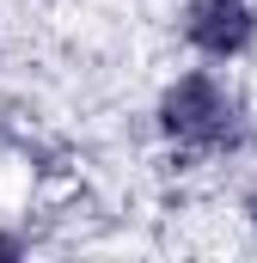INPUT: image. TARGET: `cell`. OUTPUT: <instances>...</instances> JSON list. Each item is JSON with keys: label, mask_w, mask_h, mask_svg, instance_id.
I'll return each mask as SVG.
<instances>
[{"label": "cell", "mask_w": 257, "mask_h": 263, "mask_svg": "<svg viewBox=\"0 0 257 263\" xmlns=\"http://www.w3.org/2000/svg\"><path fill=\"white\" fill-rule=\"evenodd\" d=\"M159 135H166V147L172 153H184V159H221V153H233V147H245V104H239V92L221 80V73H178L166 92H159Z\"/></svg>", "instance_id": "6da1fadb"}, {"label": "cell", "mask_w": 257, "mask_h": 263, "mask_svg": "<svg viewBox=\"0 0 257 263\" xmlns=\"http://www.w3.org/2000/svg\"><path fill=\"white\" fill-rule=\"evenodd\" d=\"M184 43L208 62H239L257 43L251 0H184Z\"/></svg>", "instance_id": "7a4b0ae2"}, {"label": "cell", "mask_w": 257, "mask_h": 263, "mask_svg": "<svg viewBox=\"0 0 257 263\" xmlns=\"http://www.w3.org/2000/svg\"><path fill=\"white\" fill-rule=\"evenodd\" d=\"M6 257H19V239H12V233H0V263Z\"/></svg>", "instance_id": "3957f363"}, {"label": "cell", "mask_w": 257, "mask_h": 263, "mask_svg": "<svg viewBox=\"0 0 257 263\" xmlns=\"http://www.w3.org/2000/svg\"><path fill=\"white\" fill-rule=\"evenodd\" d=\"M251 220H257V196H251Z\"/></svg>", "instance_id": "277c9868"}]
</instances>
